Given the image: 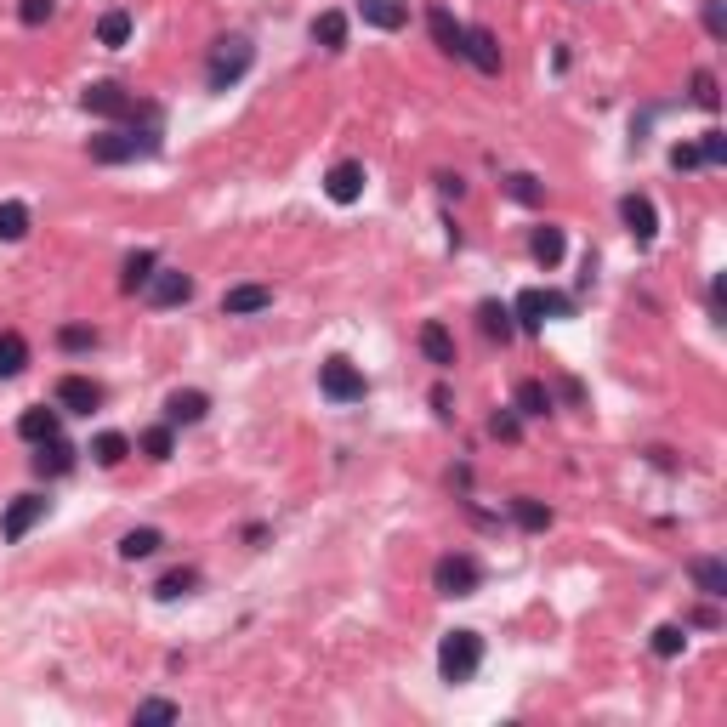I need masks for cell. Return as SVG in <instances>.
<instances>
[{
  "instance_id": "1",
  "label": "cell",
  "mask_w": 727,
  "mask_h": 727,
  "mask_svg": "<svg viewBox=\"0 0 727 727\" xmlns=\"http://www.w3.org/2000/svg\"><path fill=\"white\" fill-rule=\"evenodd\" d=\"M154 148H160V131H154V125H148V131L114 125V131H103V137H91V142H86L91 165H137V160H148Z\"/></svg>"
},
{
  "instance_id": "2",
  "label": "cell",
  "mask_w": 727,
  "mask_h": 727,
  "mask_svg": "<svg viewBox=\"0 0 727 727\" xmlns=\"http://www.w3.org/2000/svg\"><path fill=\"white\" fill-rule=\"evenodd\" d=\"M250 63H256V46H250L245 35H222L211 46V63H205V86H211V91L239 86V80L250 74Z\"/></svg>"
},
{
  "instance_id": "3",
  "label": "cell",
  "mask_w": 727,
  "mask_h": 727,
  "mask_svg": "<svg viewBox=\"0 0 727 727\" xmlns=\"http://www.w3.org/2000/svg\"><path fill=\"white\" fill-rule=\"evenodd\" d=\"M478 665H483L478 631H444V642H438V676H444V682H472Z\"/></svg>"
},
{
  "instance_id": "4",
  "label": "cell",
  "mask_w": 727,
  "mask_h": 727,
  "mask_svg": "<svg viewBox=\"0 0 727 727\" xmlns=\"http://www.w3.org/2000/svg\"><path fill=\"white\" fill-rule=\"evenodd\" d=\"M483 586V563L472 551H444L438 563H432V591L438 597H472Z\"/></svg>"
},
{
  "instance_id": "5",
  "label": "cell",
  "mask_w": 727,
  "mask_h": 727,
  "mask_svg": "<svg viewBox=\"0 0 727 727\" xmlns=\"http://www.w3.org/2000/svg\"><path fill=\"white\" fill-rule=\"evenodd\" d=\"M568 313H574V302L557 296V290H517V302H512L517 330H529V336H540L546 319H568Z\"/></svg>"
},
{
  "instance_id": "6",
  "label": "cell",
  "mask_w": 727,
  "mask_h": 727,
  "mask_svg": "<svg viewBox=\"0 0 727 727\" xmlns=\"http://www.w3.org/2000/svg\"><path fill=\"white\" fill-rule=\"evenodd\" d=\"M319 392L330 398V404H364V392H370V381H364V370H358L353 358H324L319 364Z\"/></svg>"
},
{
  "instance_id": "7",
  "label": "cell",
  "mask_w": 727,
  "mask_h": 727,
  "mask_svg": "<svg viewBox=\"0 0 727 727\" xmlns=\"http://www.w3.org/2000/svg\"><path fill=\"white\" fill-rule=\"evenodd\" d=\"M80 108L97 114V120H137V97H131L120 80H91V86L80 91Z\"/></svg>"
},
{
  "instance_id": "8",
  "label": "cell",
  "mask_w": 727,
  "mask_h": 727,
  "mask_svg": "<svg viewBox=\"0 0 727 727\" xmlns=\"http://www.w3.org/2000/svg\"><path fill=\"white\" fill-rule=\"evenodd\" d=\"M52 398H57V409L63 415H91V409H103V381H91V375H63L52 387Z\"/></svg>"
},
{
  "instance_id": "9",
  "label": "cell",
  "mask_w": 727,
  "mask_h": 727,
  "mask_svg": "<svg viewBox=\"0 0 727 727\" xmlns=\"http://www.w3.org/2000/svg\"><path fill=\"white\" fill-rule=\"evenodd\" d=\"M194 302V273H182V267H154V279H148V307H182Z\"/></svg>"
},
{
  "instance_id": "10",
  "label": "cell",
  "mask_w": 727,
  "mask_h": 727,
  "mask_svg": "<svg viewBox=\"0 0 727 727\" xmlns=\"http://www.w3.org/2000/svg\"><path fill=\"white\" fill-rule=\"evenodd\" d=\"M46 512H52V500L46 495H18L12 506H6V517H0V540H12V546L29 540V529H35Z\"/></svg>"
},
{
  "instance_id": "11",
  "label": "cell",
  "mask_w": 727,
  "mask_h": 727,
  "mask_svg": "<svg viewBox=\"0 0 727 727\" xmlns=\"http://www.w3.org/2000/svg\"><path fill=\"white\" fill-rule=\"evenodd\" d=\"M364 160H336L330 171H324V194L336 199V205H358L364 199Z\"/></svg>"
},
{
  "instance_id": "12",
  "label": "cell",
  "mask_w": 727,
  "mask_h": 727,
  "mask_svg": "<svg viewBox=\"0 0 727 727\" xmlns=\"http://www.w3.org/2000/svg\"><path fill=\"white\" fill-rule=\"evenodd\" d=\"M620 222H625V233H631L637 245H654L659 211H654V199H648V194H625L620 199Z\"/></svg>"
},
{
  "instance_id": "13",
  "label": "cell",
  "mask_w": 727,
  "mask_h": 727,
  "mask_svg": "<svg viewBox=\"0 0 727 727\" xmlns=\"http://www.w3.org/2000/svg\"><path fill=\"white\" fill-rule=\"evenodd\" d=\"M273 307V284H233L222 290V319H250V313H267Z\"/></svg>"
},
{
  "instance_id": "14",
  "label": "cell",
  "mask_w": 727,
  "mask_h": 727,
  "mask_svg": "<svg viewBox=\"0 0 727 727\" xmlns=\"http://www.w3.org/2000/svg\"><path fill=\"white\" fill-rule=\"evenodd\" d=\"M415 341H421V353L432 370H455V336H449L444 319H426L421 330H415Z\"/></svg>"
},
{
  "instance_id": "15",
  "label": "cell",
  "mask_w": 727,
  "mask_h": 727,
  "mask_svg": "<svg viewBox=\"0 0 727 727\" xmlns=\"http://www.w3.org/2000/svg\"><path fill=\"white\" fill-rule=\"evenodd\" d=\"M211 415V392H199V387H177L171 398H165V421L171 426H199Z\"/></svg>"
},
{
  "instance_id": "16",
  "label": "cell",
  "mask_w": 727,
  "mask_h": 727,
  "mask_svg": "<svg viewBox=\"0 0 727 727\" xmlns=\"http://www.w3.org/2000/svg\"><path fill=\"white\" fill-rule=\"evenodd\" d=\"M688 580L705 603H722L727 597V563L722 557H688Z\"/></svg>"
},
{
  "instance_id": "17",
  "label": "cell",
  "mask_w": 727,
  "mask_h": 727,
  "mask_svg": "<svg viewBox=\"0 0 727 727\" xmlns=\"http://www.w3.org/2000/svg\"><path fill=\"white\" fill-rule=\"evenodd\" d=\"M461 57H466V63H472V69H478V74H500V69H506V57H500V40L489 35V29H478V23L466 29V46H461Z\"/></svg>"
},
{
  "instance_id": "18",
  "label": "cell",
  "mask_w": 727,
  "mask_h": 727,
  "mask_svg": "<svg viewBox=\"0 0 727 727\" xmlns=\"http://www.w3.org/2000/svg\"><path fill=\"white\" fill-rule=\"evenodd\" d=\"M358 18L381 35H398V29H409V0H358Z\"/></svg>"
},
{
  "instance_id": "19",
  "label": "cell",
  "mask_w": 727,
  "mask_h": 727,
  "mask_svg": "<svg viewBox=\"0 0 727 727\" xmlns=\"http://www.w3.org/2000/svg\"><path fill=\"white\" fill-rule=\"evenodd\" d=\"M57 426H63V409L35 404V409H23V415H18V438L40 449V444H52V438H57Z\"/></svg>"
},
{
  "instance_id": "20",
  "label": "cell",
  "mask_w": 727,
  "mask_h": 727,
  "mask_svg": "<svg viewBox=\"0 0 727 727\" xmlns=\"http://www.w3.org/2000/svg\"><path fill=\"white\" fill-rule=\"evenodd\" d=\"M426 29H432V40H438V52L461 57V46H466V23H455V12H449V6H426Z\"/></svg>"
},
{
  "instance_id": "21",
  "label": "cell",
  "mask_w": 727,
  "mask_h": 727,
  "mask_svg": "<svg viewBox=\"0 0 727 727\" xmlns=\"http://www.w3.org/2000/svg\"><path fill=\"white\" fill-rule=\"evenodd\" d=\"M512 409H517V415H529V421H540V415H551V409H557V398H551L546 381H517Z\"/></svg>"
},
{
  "instance_id": "22",
  "label": "cell",
  "mask_w": 727,
  "mask_h": 727,
  "mask_svg": "<svg viewBox=\"0 0 727 727\" xmlns=\"http://www.w3.org/2000/svg\"><path fill=\"white\" fill-rule=\"evenodd\" d=\"M154 267H160V256H154V250H131V256H125V267H120V290H125V296L148 290Z\"/></svg>"
},
{
  "instance_id": "23",
  "label": "cell",
  "mask_w": 727,
  "mask_h": 727,
  "mask_svg": "<svg viewBox=\"0 0 727 727\" xmlns=\"http://www.w3.org/2000/svg\"><path fill=\"white\" fill-rule=\"evenodd\" d=\"M512 523H517V529H523V534H546L551 523H557V517H551V506H546V500H534V495H517V500H512Z\"/></svg>"
},
{
  "instance_id": "24",
  "label": "cell",
  "mask_w": 727,
  "mask_h": 727,
  "mask_svg": "<svg viewBox=\"0 0 727 727\" xmlns=\"http://www.w3.org/2000/svg\"><path fill=\"white\" fill-rule=\"evenodd\" d=\"M199 591V568H165L160 580H154V597L160 603H182V597H194Z\"/></svg>"
},
{
  "instance_id": "25",
  "label": "cell",
  "mask_w": 727,
  "mask_h": 727,
  "mask_svg": "<svg viewBox=\"0 0 727 727\" xmlns=\"http://www.w3.org/2000/svg\"><path fill=\"white\" fill-rule=\"evenodd\" d=\"M563 250H568L563 228H551V222H546V228H534V233H529V256H534L540 267H546V273H551L557 262H563Z\"/></svg>"
},
{
  "instance_id": "26",
  "label": "cell",
  "mask_w": 727,
  "mask_h": 727,
  "mask_svg": "<svg viewBox=\"0 0 727 727\" xmlns=\"http://www.w3.org/2000/svg\"><path fill=\"white\" fill-rule=\"evenodd\" d=\"M131 29H137V23H131V12H125V6H108L103 18H97V46L120 52L125 40H131Z\"/></svg>"
},
{
  "instance_id": "27",
  "label": "cell",
  "mask_w": 727,
  "mask_h": 727,
  "mask_svg": "<svg viewBox=\"0 0 727 727\" xmlns=\"http://www.w3.org/2000/svg\"><path fill=\"white\" fill-rule=\"evenodd\" d=\"M86 455L103 466V472H114V466H125V455H131V438H125V432H97Z\"/></svg>"
},
{
  "instance_id": "28",
  "label": "cell",
  "mask_w": 727,
  "mask_h": 727,
  "mask_svg": "<svg viewBox=\"0 0 727 727\" xmlns=\"http://www.w3.org/2000/svg\"><path fill=\"white\" fill-rule=\"evenodd\" d=\"M478 330H483L489 341H512V336H517L512 307H506V302H478Z\"/></svg>"
},
{
  "instance_id": "29",
  "label": "cell",
  "mask_w": 727,
  "mask_h": 727,
  "mask_svg": "<svg viewBox=\"0 0 727 727\" xmlns=\"http://www.w3.org/2000/svg\"><path fill=\"white\" fill-rule=\"evenodd\" d=\"M29 205L23 199H0V245H18V239H29Z\"/></svg>"
},
{
  "instance_id": "30",
  "label": "cell",
  "mask_w": 727,
  "mask_h": 727,
  "mask_svg": "<svg viewBox=\"0 0 727 727\" xmlns=\"http://www.w3.org/2000/svg\"><path fill=\"white\" fill-rule=\"evenodd\" d=\"M160 546H165V534H160V529H125L114 551H120L125 563H142V557H154Z\"/></svg>"
},
{
  "instance_id": "31",
  "label": "cell",
  "mask_w": 727,
  "mask_h": 727,
  "mask_svg": "<svg viewBox=\"0 0 727 727\" xmlns=\"http://www.w3.org/2000/svg\"><path fill=\"white\" fill-rule=\"evenodd\" d=\"M23 370H29V341L18 330H0V381H12Z\"/></svg>"
},
{
  "instance_id": "32",
  "label": "cell",
  "mask_w": 727,
  "mask_h": 727,
  "mask_svg": "<svg viewBox=\"0 0 727 727\" xmlns=\"http://www.w3.org/2000/svg\"><path fill=\"white\" fill-rule=\"evenodd\" d=\"M137 449L148 455V461H171V455H177V426H171V421L148 426V432L137 438Z\"/></svg>"
},
{
  "instance_id": "33",
  "label": "cell",
  "mask_w": 727,
  "mask_h": 727,
  "mask_svg": "<svg viewBox=\"0 0 727 727\" xmlns=\"http://www.w3.org/2000/svg\"><path fill=\"white\" fill-rule=\"evenodd\" d=\"M35 472H40V478H63V472H74V449L63 444V438H52V444H40Z\"/></svg>"
},
{
  "instance_id": "34",
  "label": "cell",
  "mask_w": 727,
  "mask_h": 727,
  "mask_svg": "<svg viewBox=\"0 0 727 727\" xmlns=\"http://www.w3.org/2000/svg\"><path fill=\"white\" fill-rule=\"evenodd\" d=\"M500 188H506V199H517V205H546V182L534 177V171H512Z\"/></svg>"
},
{
  "instance_id": "35",
  "label": "cell",
  "mask_w": 727,
  "mask_h": 727,
  "mask_svg": "<svg viewBox=\"0 0 727 727\" xmlns=\"http://www.w3.org/2000/svg\"><path fill=\"white\" fill-rule=\"evenodd\" d=\"M313 40H319L324 52H341L347 46V12H319L313 18Z\"/></svg>"
},
{
  "instance_id": "36",
  "label": "cell",
  "mask_w": 727,
  "mask_h": 727,
  "mask_svg": "<svg viewBox=\"0 0 727 727\" xmlns=\"http://www.w3.org/2000/svg\"><path fill=\"white\" fill-rule=\"evenodd\" d=\"M648 648H654V659H682V648H688V625H659Z\"/></svg>"
},
{
  "instance_id": "37",
  "label": "cell",
  "mask_w": 727,
  "mask_h": 727,
  "mask_svg": "<svg viewBox=\"0 0 727 727\" xmlns=\"http://www.w3.org/2000/svg\"><path fill=\"white\" fill-rule=\"evenodd\" d=\"M97 330H91V324H63V330H57V347H63V353H97Z\"/></svg>"
},
{
  "instance_id": "38",
  "label": "cell",
  "mask_w": 727,
  "mask_h": 727,
  "mask_svg": "<svg viewBox=\"0 0 727 727\" xmlns=\"http://www.w3.org/2000/svg\"><path fill=\"white\" fill-rule=\"evenodd\" d=\"M489 438L517 444V438H523V415H517V409H495V415H489Z\"/></svg>"
},
{
  "instance_id": "39",
  "label": "cell",
  "mask_w": 727,
  "mask_h": 727,
  "mask_svg": "<svg viewBox=\"0 0 727 727\" xmlns=\"http://www.w3.org/2000/svg\"><path fill=\"white\" fill-rule=\"evenodd\" d=\"M137 722H177L182 705H171V699H137V710H131Z\"/></svg>"
},
{
  "instance_id": "40",
  "label": "cell",
  "mask_w": 727,
  "mask_h": 727,
  "mask_svg": "<svg viewBox=\"0 0 727 727\" xmlns=\"http://www.w3.org/2000/svg\"><path fill=\"white\" fill-rule=\"evenodd\" d=\"M57 0H18V23L23 29H40V23H52Z\"/></svg>"
},
{
  "instance_id": "41",
  "label": "cell",
  "mask_w": 727,
  "mask_h": 727,
  "mask_svg": "<svg viewBox=\"0 0 727 727\" xmlns=\"http://www.w3.org/2000/svg\"><path fill=\"white\" fill-rule=\"evenodd\" d=\"M688 86H693V103H699V108H716V103H722V91H716V74H710V69H693Z\"/></svg>"
},
{
  "instance_id": "42",
  "label": "cell",
  "mask_w": 727,
  "mask_h": 727,
  "mask_svg": "<svg viewBox=\"0 0 727 727\" xmlns=\"http://www.w3.org/2000/svg\"><path fill=\"white\" fill-rule=\"evenodd\" d=\"M727 160V137L722 131H705V137H699V165H722Z\"/></svg>"
},
{
  "instance_id": "43",
  "label": "cell",
  "mask_w": 727,
  "mask_h": 727,
  "mask_svg": "<svg viewBox=\"0 0 727 727\" xmlns=\"http://www.w3.org/2000/svg\"><path fill=\"white\" fill-rule=\"evenodd\" d=\"M705 29H710V40H722V35H727V18H722V0H705Z\"/></svg>"
},
{
  "instance_id": "44",
  "label": "cell",
  "mask_w": 727,
  "mask_h": 727,
  "mask_svg": "<svg viewBox=\"0 0 727 727\" xmlns=\"http://www.w3.org/2000/svg\"><path fill=\"white\" fill-rule=\"evenodd\" d=\"M671 165H676V171H693V165H699V148H693V142H676V148H671Z\"/></svg>"
},
{
  "instance_id": "45",
  "label": "cell",
  "mask_w": 727,
  "mask_h": 727,
  "mask_svg": "<svg viewBox=\"0 0 727 727\" xmlns=\"http://www.w3.org/2000/svg\"><path fill=\"white\" fill-rule=\"evenodd\" d=\"M432 182H438V194H449V199H461V194H466V177H455V171H438Z\"/></svg>"
}]
</instances>
